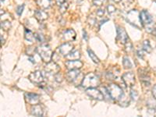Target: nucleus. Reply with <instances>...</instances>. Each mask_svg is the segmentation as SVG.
I'll return each mask as SVG.
<instances>
[{"instance_id": "obj_29", "label": "nucleus", "mask_w": 156, "mask_h": 117, "mask_svg": "<svg viewBox=\"0 0 156 117\" xmlns=\"http://www.w3.org/2000/svg\"><path fill=\"white\" fill-rule=\"evenodd\" d=\"M107 9H108V12L109 14H112L114 12L116 11V8H115L113 5H108V6H107Z\"/></svg>"}, {"instance_id": "obj_33", "label": "nucleus", "mask_w": 156, "mask_h": 117, "mask_svg": "<svg viewBox=\"0 0 156 117\" xmlns=\"http://www.w3.org/2000/svg\"><path fill=\"white\" fill-rule=\"evenodd\" d=\"M96 13H97L98 16H100V17H101V16H103V15L105 14V9H102V8H100V9H98L97 12H96Z\"/></svg>"}, {"instance_id": "obj_38", "label": "nucleus", "mask_w": 156, "mask_h": 117, "mask_svg": "<svg viewBox=\"0 0 156 117\" xmlns=\"http://www.w3.org/2000/svg\"><path fill=\"white\" fill-rule=\"evenodd\" d=\"M83 38L85 39V41H87V33L84 30H83Z\"/></svg>"}, {"instance_id": "obj_30", "label": "nucleus", "mask_w": 156, "mask_h": 117, "mask_svg": "<svg viewBox=\"0 0 156 117\" xmlns=\"http://www.w3.org/2000/svg\"><path fill=\"white\" fill-rule=\"evenodd\" d=\"M130 97L132 98V99L136 101V100L137 99V98H138V93L136 92V90H130Z\"/></svg>"}, {"instance_id": "obj_20", "label": "nucleus", "mask_w": 156, "mask_h": 117, "mask_svg": "<svg viewBox=\"0 0 156 117\" xmlns=\"http://www.w3.org/2000/svg\"><path fill=\"white\" fill-rule=\"evenodd\" d=\"M65 57L67 60H77L80 58V52L78 50H74V51L73 50L70 53H69Z\"/></svg>"}, {"instance_id": "obj_40", "label": "nucleus", "mask_w": 156, "mask_h": 117, "mask_svg": "<svg viewBox=\"0 0 156 117\" xmlns=\"http://www.w3.org/2000/svg\"><path fill=\"white\" fill-rule=\"evenodd\" d=\"M113 1L115 2H117V3H118V2H120L121 1H122V0H113Z\"/></svg>"}, {"instance_id": "obj_31", "label": "nucleus", "mask_w": 156, "mask_h": 117, "mask_svg": "<svg viewBox=\"0 0 156 117\" xmlns=\"http://www.w3.org/2000/svg\"><path fill=\"white\" fill-rule=\"evenodd\" d=\"M23 9H24V5H19L17 8H16V13H17L19 16L22 14V12H23Z\"/></svg>"}, {"instance_id": "obj_37", "label": "nucleus", "mask_w": 156, "mask_h": 117, "mask_svg": "<svg viewBox=\"0 0 156 117\" xmlns=\"http://www.w3.org/2000/svg\"><path fill=\"white\" fill-rule=\"evenodd\" d=\"M137 55H138L140 58H143V57H144V54H143V51H137Z\"/></svg>"}, {"instance_id": "obj_13", "label": "nucleus", "mask_w": 156, "mask_h": 117, "mask_svg": "<svg viewBox=\"0 0 156 117\" xmlns=\"http://www.w3.org/2000/svg\"><path fill=\"white\" fill-rule=\"evenodd\" d=\"M65 66L69 70L79 69L83 66V62L79 59H77V60H67L65 62Z\"/></svg>"}, {"instance_id": "obj_41", "label": "nucleus", "mask_w": 156, "mask_h": 117, "mask_svg": "<svg viewBox=\"0 0 156 117\" xmlns=\"http://www.w3.org/2000/svg\"><path fill=\"white\" fill-rule=\"evenodd\" d=\"M4 2V0H1V2Z\"/></svg>"}, {"instance_id": "obj_35", "label": "nucleus", "mask_w": 156, "mask_h": 117, "mask_svg": "<svg viewBox=\"0 0 156 117\" xmlns=\"http://www.w3.org/2000/svg\"><path fill=\"white\" fill-rule=\"evenodd\" d=\"M114 75L112 74V73H110V72H108V73H107V78H108V80H114Z\"/></svg>"}, {"instance_id": "obj_9", "label": "nucleus", "mask_w": 156, "mask_h": 117, "mask_svg": "<svg viewBox=\"0 0 156 117\" xmlns=\"http://www.w3.org/2000/svg\"><path fill=\"white\" fill-rule=\"evenodd\" d=\"M122 81L124 82L127 87H131L134 85L135 83V76L134 73L132 72H128V73H125L122 76Z\"/></svg>"}, {"instance_id": "obj_17", "label": "nucleus", "mask_w": 156, "mask_h": 117, "mask_svg": "<svg viewBox=\"0 0 156 117\" xmlns=\"http://www.w3.org/2000/svg\"><path fill=\"white\" fill-rule=\"evenodd\" d=\"M144 69H139V77H140V80L142 82V83H144L145 86H148L150 84V77L147 75V72L144 71L143 72Z\"/></svg>"}, {"instance_id": "obj_26", "label": "nucleus", "mask_w": 156, "mask_h": 117, "mask_svg": "<svg viewBox=\"0 0 156 117\" xmlns=\"http://www.w3.org/2000/svg\"><path fill=\"white\" fill-rule=\"evenodd\" d=\"M68 6H69V4L67 3V2H65L64 4H62V5H60L59 6V12H60L61 14H63L64 12H66V9H67Z\"/></svg>"}, {"instance_id": "obj_5", "label": "nucleus", "mask_w": 156, "mask_h": 117, "mask_svg": "<svg viewBox=\"0 0 156 117\" xmlns=\"http://www.w3.org/2000/svg\"><path fill=\"white\" fill-rule=\"evenodd\" d=\"M116 41L122 44H125L129 40L128 34L125 29L122 27H116Z\"/></svg>"}, {"instance_id": "obj_2", "label": "nucleus", "mask_w": 156, "mask_h": 117, "mask_svg": "<svg viewBox=\"0 0 156 117\" xmlns=\"http://www.w3.org/2000/svg\"><path fill=\"white\" fill-rule=\"evenodd\" d=\"M106 89L109 97L115 101H119L125 96L122 89L115 83H111L106 87Z\"/></svg>"}, {"instance_id": "obj_34", "label": "nucleus", "mask_w": 156, "mask_h": 117, "mask_svg": "<svg viewBox=\"0 0 156 117\" xmlns=\"http://www.w3.org/2000/svg\"><path fill=\"white\" fill-rule=\"evenodd\" d=\"M66 2V0H55V2H56V4L58 5V6L62 5V4H64Z\"/></svg>"}, {"instance_id": "obj_16", "label": "nucleus", "mask_w": 156, "mask_h": 117, "mask_svg": "<svg viewBox=\"0 0 156 117\" xmlns=\"http://www.w3.org/2000/svg\"><path fill=\"white\" fill-rule=\"evenodd\" d=\"M34 16L37 20V21L41 22L48 19V14L44 9H37L34 12Z\"/></svg>"}, {"instance_id": "obj_18", "label": "nucleus", "mask_w": 156, "mask_h": 117, "mask_svg": "<svg viewBox=\"0 0 156 117\" xmlns=\"http://www.w3.org/2000/svg\"><path fill=\"white\" fill-rule=\"evenodd\" d=\"M30 113H31V115H34V116H42L43 113H44L42 105H40V104L34 105L31 108V112H30Z\"/></svg>"}, {"instance_id": "obj_11", "label": "nucleus", "mask_w": 156, "mask_h": 117, "mask_svg": "<svg viewBox=\"0 0 156 117\" xmlns=\"http://www.w3.org/2000/svg\"><path fill=\"white\" fill-rule=\"evenodd\" d=\"M80 75H82V73L79 69H71L66 74V78L69 82L75 83L76 85V80Z\"/></svg>"}, {"instance_id": "obj_4", "label": "nucleus", "mask_w": 156, "mask_h": 117, "mask_svg": "<svg viewBox=\"0 0 156 117\" xmlns=\"http://www.w3.org/2000/svg\"><path fill=\"white\" fill-rule=\"evenodd\" d=\"M126 20L128 21V23L133 25V27H136V28L140 29L143 27V24L140 20V12L136 9H132L128 12V13L126 14Z\"/></svg>"}, {"instance_id": "obj_14", "label": "nucleus", "mask_w": 156, "mask_h": 117, "mask_svg": "<svg viewBox=\"0 0 156 117\" xmlns=\"http://www.w3.org/2000/svg\"><path fill=\"white\" fill-rule=\"evenodd\" d=\"M25 98L29 104L33 105L39 104V101H40V96L34 93H26Z\"/></svg>"}, {"instance_id": "obj_24", "label": "nucleus", "mask_w": 156, "mask_h": 117, "mask_svg": "<svg viewBox=\"0 0 156 117\" xmlns=\"http://www.w3.org/2000/svg\"><path fill=\"white\" fill-rule=\"evenodd\" d=\"M143 49L145 51H147V53H151V51H152V48H151L149 41H147V40H145L143 42Z\"/></svg>"}, {"instance_id": "obj_25", "label": "nucleus", "mask_w": 156, "mask_h": 117, "mask_svg": "<svg viewBox=\"0 0 156 117\" xmlns=\"http://www.w3.org/2000/svg\"><path fill=\"white\" fill-rule=\"evenodd\" d=\"M87 52H88L89 56H90V58H91V60H92L93 62H95V63H99V62H100L99 58H98L97 55H96L95 54H94V52L91 51V50L88 49V50H87Z\"/></svg>"}, {"instance_id": "obj_36", "label": "nucleus", "mask_w": 156, "mask_h": 117, "mask_svg": "<svg viewBox=\"0 0 156 117\" xmlns=\"http://www.w3.org/2000/svg\"><path fill=\"white\" fill-rule=\"evenodd\" d=\"M152 95L156 99V85H154L152 88Z\"/></svg>"}, {"instance_id": "obj_28", "label": "nucleus", "mask_w": 156, "mask_h": 117, "mask_svg": "<svg viewBox=\"0 0 156 117\" xmlns=\"http://www.w3.org/2000/svg\"><path fill=\"white\" fill-rule=\"evenodd\" d=\"M125 50L127 52H129V51L133 50V44H132V43L130 41H127V42L125 44Z\"/></svg>"}, {"instance_id": "obj_3", "label": "nucleus", "mask_w": 156, "mask_h": 117, "mask_svg": "<svg viewBox=\"0 0 156 117\" xmlns=\"http://www.w3.org/2000/svg\"><path fill=\"white\" fill-rule=\"evenodd\" d=\"M36 51L44 62L48 63L51 62L52 55H53V51L48 44H41L36 48Z\"/></svg>"}, {"instance_id": "obj_32", "label": "nucleus", "mask_w": 156, "mask_h": 117, "mask_svg": "<svg viewBox=\"0 0 156 117\" xmlns=\"http://www.w3.org/2000/svg\"><path fill=\"white\" fill-rule=\"evenodd\" d=\"M105 2V0H93V4L96 6H101Z\"/></svg>"}, {"instance_id": "obj_12", "label": "nucleus", "mask_w": 156, "mask_h": 117, "mask_svg": "<svg viewBox=\"0 0 156 117\" xmlns=\"http://www.w3.org/2000/svg\"><path fill=\"white\" fill-rule=\"evenodd\" d=\"M73 50V45L69 42H66L65 44H62V45L58 47V52L63 56H66L69 53Z\"/></svg>"}, {"instance_id": "obj_22", "label": "nucleus", "mask_w": 156, "mask_h": 117, "mask_svg": "<svg viewBox=\"0 0 156 117\" xmlns=\"http://www.w3.org/2000/svg\"><path fill=\"white\" fill-rule=\"evenodd\" d=\"M122 65H123L125 69H131L133 67V64H132L131 61L129 60V58L126 56H125L122 59Z\"/></svg>"}, {"instance_id": "obj_21", "label": "nucleus", "mask_w": 156, "mask_h": 117, "mask_svg": "<svg viewBox=\"0 0 156 117\" xmlns=\"http://www.w3.org/2000/svg\"><path fill=\"white\" fill-rule=\"evenodd\" d=\"M24 36L26 40H27L28 41H30V42H34V41H36L35 34H34L31 30H28V29H25Z\"/></svg>"}, {"instance_id": "obj_15", "label": "nucleus", "mask_w": 156, "mask_h": 117, "mask_svg": "<svg viewBox=\"0 0 156 117\" xmlns=\"http://www.w3.org/2000/svg\"><path fill=\"white\" fill-rule=\"evenodd\" d=\"M63 39L67 42L73 41L76 39V32L73 29H68L63 32Z\"/></svg>"}, {"instance_id": "obj_10", "label": "nucleus", "mask_w": 156, "mask_h": 117, "mask_svg": "<svg viewBox=\"0 0 156 117\" xmlns=\"http://www.w3.org/2000/svg\"><path fill=\"white\" fill-rule=\"evenodd\" d=\"M44 70L46 71V73H48V74L56 75L57 73H59L60 67L55 62H49L47 63L46 66L44 67Z\"/></svg>"}, {"instance_id": "obj_7", "label": "nucleus", "mask_w": 156, "mask_h": 117, "mask_svg": "<svg viewBox=\"0 0 156 117\" xmlns=\"http://www.w3.org/2000/svg\"><path fill=\"white\" fill-rule=\"evenodd\" d=\"M86 93L89 97L94 100H98V101H101L104 99V94L100 91L99 90H98L96 87H91V88L86 89Z\"/></svg>"}, {"instance_id": "obj_19", "label": "nucleus", "mask_w": 156, "mask_h": 117, "mask_svg": "<svg viewBox=\"0 0 156 117\" xmlns=\"http://www.w3.org/2000/svg\"><path fill=\"white\" fill-rule=\"evenodd\" d=\"M36 3L42 9H47L51 6L52 0H35Z\"/></svg>"}, {"instance_id": "obj_8", "label": "nucleus", "mask_w": 156, "mask_h": 117, "mask_svg": "<svg viewBox=\"0 0 156 117\" xmlns=\"http://www.w3.org/2000/svg\"><path fill=\"white\" fill-rule=\"evenodd\" d=\"M29 80L34 83H37V84H41L43 81H44V76L41 73V71H34L32 72L28 76Z\"/></svg>"}, {"instance_id": "obj_6", "label": "nucleus", "mask_w": 156, "mask_h": 117, "mask_svg": "<svg viewBox=\"0 0 156 117\" xmlns=\"http://www.w3.org/2000/svg\"><path fill=\"white\" fill-rule=\"evenodd\" d=\"M140 16L143 27H147L152 24V23H154L152 16H151V14L147 10H142L140 12Z\"/></svg>"}, {"instance_id": "obj_27", "label": "nucleus", "mask_w": 156, "mask_h": 117, "mask_svg": "<svg viewBox=\"0 0 156 117\" xmlns=\"http://www.w3.org/2000/svg\"><path fill=\"white\" fill-rule=\"evenodd\" d=\"M35 40L38 42H44V37L43 34H39V33H36L35 34Z\"/></svg>"}, {"instance_id": "obj_1", "label": "nucleus", "mask_w": 156, "mask_h": 117, "mask_svg": "<svg viewBox=\"0 0 156 117\" xmlns=\"http://www.w3.org/2000/svg\"><path fill=\"white\" fill-rule=\"evenodd\" d=\"M80 85L86 89L97 87L100 85V79L95 73H89L84 76Z\"/></svg>"}, {"instance_id": "obj_39", "label": "nucleus", "mask_w": 156, "mask_h": 117, "mask_svg": "<svg viewBox=\"0 0 156 117\" xmlns=\"http://www.w3.org/2000/svg\"><path fill=\"white\" fill-rule=\"evenodd\" d=\"M151 34H152L153 35H154V36H155V37H156V28L154 29V30H153L152 32H151Z\"/></svg>"}, {"instance_id": "obj_23", "label": "nucleus", "mask_w": 156, "mask_h": 117, "mask_svg": "<svg viewBox=\"0 0 156 117\" xmlns=\"http://www.w3.org/2000/svg\"><path fill=\"white\" fill-rule=\"evenodd\" d=\"M11 28V22L9 20H4L1 23V29L3 30L7 31Z\"/></svg>"}]
</instances>
